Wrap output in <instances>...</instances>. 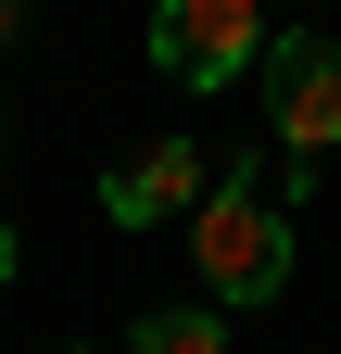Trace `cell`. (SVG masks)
<instances>
[{
	"mask_svg": "<svg viewBox=\"0 0 341 354\" xmlns=\"http://www.w3.org/2000/svg\"><path fill=\"white\" fill-rule=\"evenodd\" d=\"M190 266H202V304L215 317H253V304L291 291V203L253 190V165H228L190 215Z\"/></svg>",
	"mask_w": 341,
	"mask_h": 354,
	"instance_id": "obj_1",
	"label": "cell"
},
{
	"mask_svg": "<svg viewBox=\"0 0 341 354\" xmlns=\"http://www.w3.org/2000/svg\"><path fill=\"white\" fill-rule=\"evenodd\" d=\"M152 64L177 76V88L266 76V0H152Z\"/></svg>",
	"mask_w": 341,
	"mask_h": 354,
	"instance_id": "obj_2",
	"label": "cell"
},
{
	"mask_svg": "<svg viewBox=\"0 0 341 354\" xmlns=\"http://www.w3.org/2000/svg\"><path fill=\"white\" fill-rule=\"evenodd\" d=\"M266 127H278V152L291 165H316L341 152V38H266Z\"/></svg>",
	"mask_w": 341,
	"mask_h": 354,
	"instance_id": "obj_3",
	"label": "cell"
},
{
	"mask_svg": "<svg viewBox=\"0 0 341 354\" xmlns=\"http://www.w3.org/2000/svg\"><path fill=\"white\" fill-rule=\"evenodd\" d=\"M215 177H228V165L202 152V140H152V152L101 165V215H114V228H177V215H202Z\"/></svg>",
	"mask_w": 341,
	"mask_h": 354,
	"instance_id": "obj_4",
	"label": "cell"
},
{
	"mask_svg": "<svg viewBox=\"0 0 341 354\" xmlns=\"http://www.w3.org/2000/svg\"><path fill=\"white\" fill-rule=\"evenodd\" d=\"M126 354H228V317L215 304H152V317L126 329Z\"/></svg>",
	"mask_w": 341,
	"mask_h": 354,
	"instance_id": "obj_5",
	"label": "cell"
},
{
	"mask_svg": "<svg viewBox=\"0 0 341 354\" xmlns=\"http://www.w3.org/2000/svg\"><path fill=\"white\" fill-rule=\"evenodd\" d=\"M26 13H38V0H0V51H13V38H26Z\"/></svg>",
	"mask_w": 341,
	"mask_h": 354,
	"instance_id": "obj_6",
	"label": "cell"
},
{
	"mask_svg": "<svg viewBox=\"0 0 341 354\" xmlns=\"http://www.w3.org/2000/svg\"><path fill=\"white\" fill-rule=\"evenodd\" d=\"M13 266H26V241H13V228H0V291H13Z\"/></svg>",
	"mask_w": 341,
	"mask_h": 354,
	"instance_id": "obj_7",
	"label": "cell"
},
{
	"mask_svg": "<svg viewBox=\"0 0 341 354\" xmlns=\"http://www.w3.org/2000/svg\"><path fill=\"white\" fill-rule=\"evenodd\" d=\"M0 140H13V114H0Z\"/></svg>",
	"mask_w": 341,
	"mask_h": 354,
	"instance_id": "obj_8",
	"label": "cell"
},
{
	"mask_svg": "<svg viewBox=\"0 0 341 354\" xmlns=\"http://www.w3.org/2000/svg\"><path fill=\"white\" fill-rule=\"evenodd\" d=\"M51 354H64V342H51Z\"/></svg>",
	"mask_w": 341,
	"mask_h": 354,
	"instance_id": "obj_9",
	"label": "cell"
}]
</instances>
